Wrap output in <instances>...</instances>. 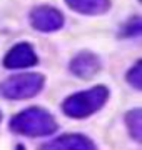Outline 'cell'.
<instances>
[{
  "label": "cell",
  "instance_id": "obj_1",
  "mask_svg": "<svg viewBox=\"0 0 142 150\" xmlns=\"http://www.w3.org/2000/svg\"><path fill=\"white\" fill-rule=\"evenodd\" d=\"M9 127L13 134L23 137H47L57 132L59 123L49 110L42 107H28L13 115Z\"/></svg>",
  "mask_w": 142,
  "mask_h": 150
},
{
  "label": "cell",
  "instance_id": "obj_7",
  "mask_svg": "<svg viewBox=\"0 0 142 150\" xmlns=\"http://www.w3.org/2000/svg\"><path fill=\"white\" fill-rule=\"evenodd\" d=\"M38 150H97V145L87 135L64 134L54 140H49Z\"/></svg>",
  "mask_w": 142,
  "mask_h": 150
},
{
  "label": "cell",
  "instance_id": "obj_13",
  "mask_svg": "<svg viewBox=\"0 0 142 150\" xmlns=\"http://www.w3.org/2000/svg\"><path fill=\"white\" fill-rule=\"evenodd\" d=\"M0 122H2V112H0Z\"/></svg>",
  "mask_w": 142,
  "mask_h": 150
},
{
  "label": "cell",
  "instance_id": "obj_6",
  "mask_svg": "<svg viewBox=\"0 0 142 150\" xmlns=\"http://www.w3.org/2000/svg\"><path fill=\"white\" fill-rule=\"evenodd\" d=\"M69 69H70V74H74L75 77L82 80H89L102 70V60L97 54L82 50L70 60Z\"/></svg>",
  "mask_w": 142,
  "mask_h": 150
},
{
  "label": "cell",
  "instance_id": "obj_12",
  "mask_svg": "<svg viewBox=\"0 0 142 150\" xmlns=\"http://www.w3.org/2000/svg\"><path fill=\"white\" fill-rule=\"evenodd\" d=\"M17 150H25V149H23L22 145H18V147H17Z\"/></svg>",
  "mask_w": 142,
  "mask_h": 150
},
{
  "label": "cell",
  "instance_id": "obj_8",
  "mask_svg": "<svg viewBox=\"0 0 142 150\" xmlns=\"http://www.w3.org/2000/svg\"><path fill=\"white\" fill-rule=\"evenodd\" d=\"M67 7L80 15H102L110 10L112 0H65Z\"/></svg>",
  "mask_w": 142,
  "mask_h": 150
},
{
  "label": "cell",
  "instance_id": "obj_10",
  "mask_svg": "<svg viewBox=\"0 0 142 150\" xmlns=\"http://www.w3.org/2000/svg\"><path fill=\"white\" fill-rule=\"evenodd\" d=\"M126 80L136 90H141L142 88V62L141 60H137L136 64H134V67L129 69V72L126 74Z\"/></svg>",
  "mask_w": 142,
  "mask_h": 150
},
{
  "label": "cell",
  "instance_id": "obj_11",
  "mask_svg": "<svg viewBox=\"0 0 142 150\" xmlns=\"http://www.w3.org/2000/svg\"><path fill=\"white\" fill-rule=\"evenodd\" d=\"M142 32V22L141 17H132L129 22H126V25L122 27V32L120 35L122 37H139Z\"/></svg>",
  "mask_w": 142,
  "mask_h": 150
},
{
  "label": "cell",
  "instance_id": "obj_3",
  "mask_svg": "<svg viewBox=\"0 0 142 150\" xmlns=\"http://www.w3.org/2000/svg\"><path fill=\"white\" fill-rule=\"evenodd\" d=\"M45 85V77L37 72L17 74L0 83V95L9 100H27L32 98Z\"/></svg>",
  "mask_w": 142,
  "mask_h": 150
},
{
  "label": "cell",
  "instance_id": "obj_9",
  "mask_svg": "<svg viewBox=\"0 0 142 150\" xmlns=\"http://www.w3.org/2000/svg\"><path fill=\"white\" fill-rule=\"evenodd\" d=\"M126 125L131 137L136 142L142 140V110L141 108H132L126 113Z\"/></svg>",
  "mask_w": 142,
  "mask_h": 150
},
{
  "label": "cell",
  "instance_id": "obj_4",
  "mask_svg": "<svg viewBox=\"0 0 142 150\" xmlns=\"http://www.w3.org/2000/svg\"><path fill=\"white\" fill-rule=\"evenodd\" d=\"M28 20L37 32L52 33L64 27V15L59 8L52 5H37L28 13Z\"/></svg>",
  "mask_w": 142,
  "mask_h": 150
},
{
  "label": "cell",
  "instance_id": "obj_2",
  "mask_svg": "<svg viewBox=\"0 0 142 150\" xmlns=\"http://www.w3.org/2000/svg\"><path fill=\"white\" fill-rule=\"evenodd\" d=\"M110 92L105 85H95L69 95L62 102V112L70 118H87L99 112L109 100Z\"/></svg>",
  "mask_w": 142,
  "mask_h": 150
},
{
  "label": "cell",
  "instance_id": "obj_5",
  "mask_svg": "<svg viewBox=\"0 0 142 150\" xmlns=\"http://www.w3.org/2000/svg\"><path fill=\"white\" fill-rule=\"evenodd\" d=\"M37 64H38L37 54H35L33 47L28 42L15 43L4 57V67L10 70L30 69V67Z\"/></svg>",
  "mask_w": 142,
  "mask_h": 150
}]
</instances>
